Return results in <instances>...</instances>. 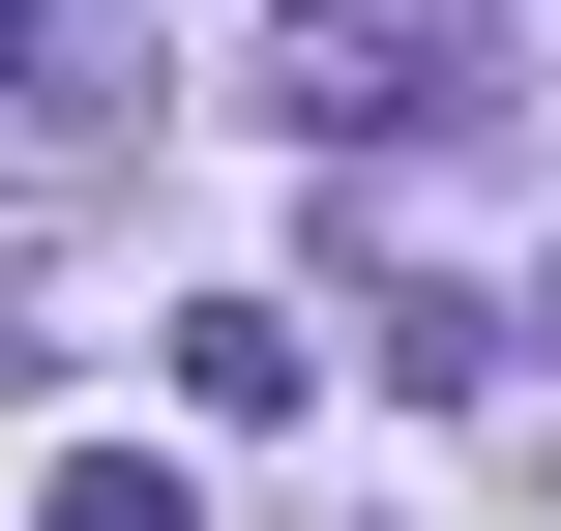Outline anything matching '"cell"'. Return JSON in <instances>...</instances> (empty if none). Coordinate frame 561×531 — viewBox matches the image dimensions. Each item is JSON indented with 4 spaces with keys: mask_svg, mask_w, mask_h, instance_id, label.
I'll return each instance as SVG.
<instances>
[{
    "mask_svg": "<svg viewBox=\"0 0 561 531\" xmlns=\"http://www.w3.org/2000/svg\"><path fill=\"white\" fill-rule=\"evenodd\" d=\"M296 118L385 148V118H473V30H296Z\"/></svg>",
    "mask_w": 561,
    "mask_h": 531,
    "instance_id": "obj_1",
    "label": "cell"
},
{
    "mask_svg": "<svg viewBox=\"0 0 561 531\" xmlns=\"http://www.w3.org/2000/svg\"><path fill=\"white\" fill-rule=\"evenodd\" d=\"M178 384H207V414H296V384H325V325H296V296H207V325H178Z\"/></svg>",
    "mask_w": 561,
    "mask_h": 531,
    "instance_id": "obj_2",
    "label": "cell"
},
{
    "mask_svg": "<svg viewBox=\"0 0 561 531\" xmlns=\"http://www.w3.org/2000/svg\"><path fill=\"white\" fill-rule=\"evenodd\" d=\"M59 531H207V503H178L148 443H89V473H59Z\"/></svg>",
    "mask_w": 561,
    "mask_h": 531,
    "instance_id": "obj_3",
    "label": "cell"
}]
</instances>
